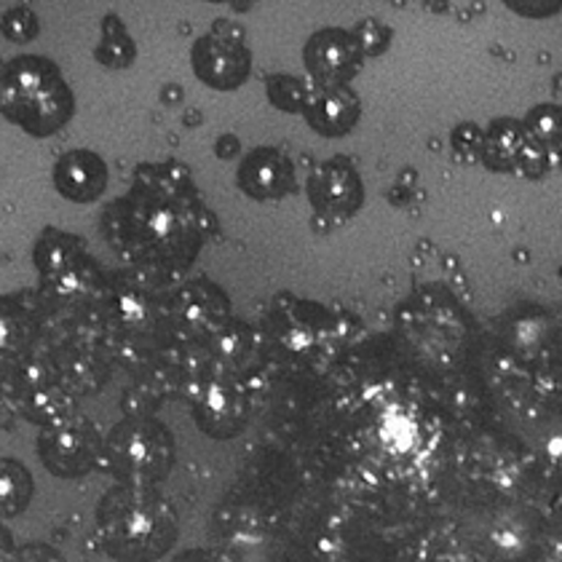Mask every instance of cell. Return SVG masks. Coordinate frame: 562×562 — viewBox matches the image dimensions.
<instances>
[{
	"label": "cell",
	"instance_id": "2e32d148",
	"mask_svg": "<svg viewBox=\"0 0 562 562\" xmlns=\"http://www.w3.org/2000/svg\"><path fill=\"white\" fill-rule=\"evenodd\" d=\"M308 94L311 91L303 87V81H297V78L292 76H273L271 81H268V97H271L273 105L281 110H290V113L303 110L305 102H308Z\"/></svg>",
	"mask_w": 562,
	"mask_h": 562
},
{
	"label": "cell",
	"instance_id": "3957f363",
	"mask_svg": "<svg viewBox=\"0 0 562 562\" xmlns=\"http://www.w3.org/2000/svg\"><path fill=\"white\" fill-rule=\"evenodd\" d=\"M172 437L150 418H130L115 426L102 448V461L121 485L150 487L172 467Z\"/></svg>",
	"mask_w": 562,
	"mask_h": 562
},
{
	"label": "cell",
	"instance_id": "5b68a950",
	"mask_svg": "<svg viewBox=\"0 0 562 562\" xmlns=\"http://www.w3.org/2000/svg\"><path fill=\"white\" fill-rule=\"evenodd\" d=\"M35 268L41 279L57 295H78L97 279L94 260L78 236L63 231H46L35 244Z\"/></svg>",
	"mask_w": 562,
	"mask_h": 562
},
{
	"label": "cell",
	"instance_id": "9c48e42d",
	"mask_svg": "<svg viewBox=\"0 0 562 562\" xmlns=\"http://www.w3.org/2000/svg\"><path fill=\"white\" fill-rule=\"evenodd\" d=\"M54 188L76 204H91L108 188V164L94 150H70L54 164Z\"/></svg>",
	"mask_w": 562,
	"mask_h": 562
},
{
	"label": "cell",
	"instance_id": "44dd1931",
	"mask_svg": "<svg viewBox=\"0 0 562 562\" xmlns=\"http://www.w3.org/2000/svg\"><path fill=\"white\" fill-rule=\"evenodd\" d=\"M16 413H20V405L5 391H0V429H11L16 420Z\"/></svg>",
	"mask_w": 562,
	"mask_h": 562
},
{
	"label": "cell",
	"instance_id": "5bb4252c",
	"mask_svg": "<svg viewBox=\"0 0 562 562\" xmlns=\"http://www.w3.org/2000/svg\"><path fill=\"white\" fill-rule=\"evenodd\" d=\"M72 405H76V402H72V396L67 394L63 386L52 383V386L30 391L27 396H22L20 411L27 415L33 424H41L46 429V426H54V424H59V420L70 418Z\"/></svg>",
	"mask_w": 562,
	"mask_h": 562
},
{
	"label": "cell",
	"instance_id": "ac0fdd59",
	"mask_svg": "<svg viewBox=\"0 0 562 562\" xmlns=\"http://www.w3.org/2000/svg\"><path fill=\"white\" fill-rule=\"evenodd\" d=\"M204 413H206V418L212 420V426L231 424V413H236V402H234V396H231V391L212 389V394H206Z\"/></svg>",
	"mask_w": 562,
	"mask_h": 562
},
{
	"label": "cell",
	"instance_id": "7c38bea8",
	"mask_svg": "<svg viewBox=\"0 0 562 562\" xmlns=\"http://www.w3.org/2000/svg\"><path fill=\"white\" fill-rule=\"evenodd\" d=\"M35 322L30 311L14 301L0 297V362H14L33 344Z\"/></svg>",
	"mask_w": 562,
	"mask_h": 562
},
{
	"label": "cell",
	"instance_id": "d6986e66",
	"mask_svg": "<svg viewBox=\"0 0 562 562\" xmlns=\"http://www.w3.org/2000/svg\"><path fill=\"white\" fill-rule=\"evenodd\" d=\"M389 38H391L389 27H383V24L375 20L362 22L357 27V41H359V46H362L364 54H381L383 48L389 46Z\"/></svg>",
	"mask_w": 562,
	"mask_h": 562
},
{
	"label": "cell",
	"instance_id": "603a6c76",
	"mask_svg": "<svg viewBox=\"0 0 562 562\" xmlns=\"http://www.w3.org/2000/svg\"><path fill=\"white\" fill-rule=\"evenodd\" d=\"M175 562H223V560H217L215 554H206V552H191V554H182V558Z\"/></svg>",
	"mask_w": 562,
	"mask_h": 562
},
{
	"label": "cell",
	"instance_id": "8fae6325",
	"mask_svg": "<svg viewBox=\"0 0 562 562\" xmlns=\"http://www.w3.org/2000/svg\"><path fill=\"white\" fill-rule=\"evenodd\" d=\"M359 100L348 87L311 89L303 113L311 130L325 137H344L359 121Z\"/></svg>",
	"mask_w": 562,
	"mask_h": 562
},
{
	"label": "cell",
	"instance_id": "4fadbf2b",
	"mask_svg": "<svg viewBox=\"0 0 562 562\" xmlns=\"http://www.w3.org/2000/svg\"><path fill=\"white\" fill-rule=\"evenodd\" d=\"M33 474L14 458H0V517L22 515L33 498Z\"/></svg>",
	"mask_w": 562,
	"mask_h": 562
},
{
	"label": "cell",
	"instance_id": "277c9868",
	"mask_svg": "<svg viewBox=\"0 0 562 562\" xmlns=\"http://www.w3.org/2000/svg\"><path fill=\"white\" fill-rule=\"evenodd\" d=\"M105 439L83 415H70L46 426L38 437V456L54 476H83L102 461Z\"/></svg>",
	"mask_w": 562,
	"mask_h": 562
},
{
	"label": "cell",
	"instance_id": "52a82bcc",
	"mask_svg": "<svg viewBox=\"0 0 562 562\" xmlns=\"http://www.w3.org/2000/svg\"><path fill=\"white\" fill-rule=\"evenodd\" d=\"M362 65V46L346 30H322L305 46V67L322 87H346Z\"/></svg>",
	"mask_w": 562,
	"mask_h": 562
},
{
	"label": "cell",
	"instance_id": "9a60e30c",
	"mask_svg": "<svg viewBox=\"0 0 562 562\" xmlns=\"http://www.w3.org/2000/svg\"><path fill=\"white\" fill-rule=\"evenodd\" d=\"M94 57L97 63L110 67V70H124V67H130L134 63V57H137V46H134L132 35L126 33L124 22L115 14H108L105 20H102L100 44H97Z\"/></svg>",
	"mask_w": 562,
	"mask_h": 562
},
{
	"label": "cell",
	"instance_id": "7402d4cb",
	"mask_svg": "<svg viewBox=\"0 0 562 562\" xmlns=\"http://www.w3.org/2000/svg\"><path fill=\"white\" fill-rule=\"evenodd\" d=\"M14 552H16L14 539H11L9 530H5L3 525H0V562H9L11 554H14Z\"/></svg>",
	"mask_w": 562,
	"mask_h": 562
},
{
	"label": "cell",
	"instance_id": "6da1fadb",
	"mask_svg": "<svg viewBox=\"0 0 562 562\" xmlns=\"http://www.w3.org/2000/svg\"><path fill=\"white\" fill-rule=\"evenodd\" d=\"M97 536L119 562H153L177 539L172 504L153 487L119 485L97 504Z\"/></svg>",
	"mask_w": 562,
	"mask_h": 562
},
{
	"label": "cell",
	"instance_id": "8992f818",
	"mask_svg": "<svg viewBox=\"0 0 562 562\" xmlns=\"http://www.w3.org/2000/svg\"><path fill=\"white\" fill-rule=\"evenodd\" d=\"M249 52L238 38L210 33L193 46V70L206 87L231 91L238 89L249 76Z\"/></svg>",
	"mask_w": 562,
	"mask_h": 562
},
{
	"label": "cell",
	"instance_id": "7a4b0ae2",
	"mask_svg": "<svg viewBox=\"0 0 562 562\" xmlns=\"http://www.w3.org/2000/svg\"><path fill=\"white\" fill-rule=\"evenodd\" d=\"M72 110L76 97L52 59L24 54L0 67V113L33 137H52Z\"/></svg>",
	"mask_w": 562,
	"mask_h": 562
},
{
	"label": "cell",
	"instance_id": "ba28073f",
	"mask_svg": "<svg viewBox=\"0 0 562 562\" xmlns=\"http://www.w3.org/2000/svg\"><path fill=\"white\" fill-rule=\"evenodd\" d=\"M311 204L319 215H325L333 223H344L362 204V182L353 167L335 158V161L322 164L308 180Z\"/></svg>",
	"mask_w": 562,
	"mask_h": 562
},
{
	"label": "cell",
	"instance_id": "e0dca14e",
	"mask_svg": "<svg viewBox=\"0 0 562 562\" xmlns=\"http://www.w3.org/2000/svg\"><path fill=\"white\" fill-rule=\"evenodd\" d=\"M0 27H3V35L9 41H16V44H27L38 35V16L27 9V5H16V9H9L0 20Z\"/></svg>",
	"mask_w": 562,
	"mask_h": 562
},
{
	"label": "cell",
	"instance_id": "30bf717a",
	"mask_svg": "<svg viewBox=\"0 0 562 562\" xmlns=\"http://www.w3.org/2000/svg\"><path fill=\"white\" fill-rule=\"evenodd\" d=\"M238 186L252 199L273 201L292 193L295 175H292V164L277 148H258L241 161Z\"/></svg>",
	"mask_w": 562,
	"mask_h": 562
},
{
	"label": "cell",
	"instance_id": "ffe728a7",
	"mask_svg": "<svg viewBox=\"0 0 562 562\" xmlns=\"http://www.w3.org/2000/svg\"><path fill=\"white\" fill-rule=\"evenodd\" d=\"M9 562H67L63 554L48 543H24L11 554Z\"/></svg>",
	"mask_w": 562,
	"mask_h": 562
}]
</instances>
